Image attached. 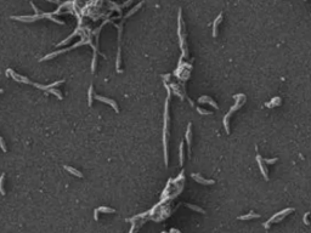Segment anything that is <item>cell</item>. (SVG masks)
<instances>
[{
    "instance_id": "obj_1",
    "label": "cell",
    "mask_w": 311,
    "mask_h": 233,
    "mask_svg": "<svg viewBox=\"0 0 311 233\" xmlns=\"http://www.w3.org/2000/svg\"><path fill=\"white\" fill-rule=\"evenodd\" d=\"M96 97V100L99 101H102V102H106V103H108V104H111L112 107L114 108V111L118 112V106H117V103H116V101L113 100H110V99H106V97H102V96H99V95H96L95 96Z\"/></svg>"
},
{
    "instance_id": "obj_2",
    "label": "cell",
    "mask_w": 311,
    "mask_h": 233,
    "mask_svg": "<svg viewBox=\"0 0 311 233\" xmlns=\"http://www.w3.org/2000/svg\"><path fill=\"white\" fill-rule=\"evenodd\" d=\"M221 20H222V13H220V15L218 16V18L215 20L214 24H213V36H216V35H218V26L220 24Z\"/></svg>"
},
{
    "instance_id": "obj_3",
    "label": "cell",
    "mask_w": 311,
    "mask_h": 233,
    "mask_svg": "<svg viewBox=\"0 0 311 233\" xmlns=\"http://www.w3.org/2000/svg\"><path fill=\"white\" fill-rule=\"evenodd\" d=\"M65 169H66L67 171H69L71 174H73V175H76L77 177H83V174L79 171V170H77V169H74V167H67V165H65Z\"/></svg>"
},
{
    "instance_id": "obj_4",
    "label": "cell",
    "mask_w": 311,
    "mask_h": 233,
    "mask_svg": "<svg viewBox=\"0 0 311 233\" xmlns=\"http://www.w3.org/2000/svg\"><path fill=\"white\" fill-rule=\"evenodd\" d=\"M252 217H260V215L249 212V215H247V216H239L238 219H239V220H249V219H252Z\"/></svg>"
},
{
    "instance_id": "obj_5",
    "label": "cell",
    "mask_w": 311,
    "mask_h": 233,
    "mask_svg": "<svg viewBox=\"0 0 311 233\" xmlns=\"http://www.w3.org/2000/svg\"><path fill=\"white\" fill-rule=\"evenodd\" d=\"M192 177L196 178V180H197L198 182H200V183H213V182H214V181H207V180H203V178L198 177L197 174H192Z\"/></svg>"
},
{
    "instance_id": "obj_6",
    "label": "cell",
    "mask_w": 311,
    "mask_h": 233,
    "mask_svg": "<svg viewBox=\"0 0 311 233\" xmlns=\"http://www.w3.org/2000/svg\"><path fill=\"white\" fill-rule=\"evenodd\" d=\"M200 102H209V103H211L215 108H218V107H216V103H215V102H213L210 99H208V96H203L202 99H200Z\"/></svg>"
},
{
    "instance_id": "obj_7",
    "label": "cell",
    "mask_w": 311,
    "mask_h": 233,
    "mask_svg": "<svg viewBox=\"0 0 311 233\" xmlns=\"http://www.w3.org/2000/svg\"><path fill=\"white\" fill-rule=\"evenodd\" d=\"M49 91L51 92V94H54V95H56L60 100H62V95H61V92L58 91V90H55V89H49Z\"/></svg>"
},
{
    "instance_id": "obj_8",
    "label": "cell",
    "mask_w": 311,
    "mask_h": 233,
    "mask_svg": "<svg viewBox=\"0 0 311 233\" xmlns=\"http://www.w3.org/2000/svg\"><path fill=\"white\" fill-rule=\"evenodd\" d=\"M99 211H102V212H114L113 209L111 208H106V206H103V208H100V209H97Z\"/></svg>"
},
{
    "instance_id": "obj_9",
    "label": "cell",
    "mask_w": 311,
    "mask_h": 233,
    "mask_svg": "<svg viewBox=\"0 0 311 233\" xmlns=\"http://www.w3.org/2000/svg\"><path fill=\"white\" fill-rule=\"evenodd\" d=\"M4 177H5V175H2V176L0 177V192H1V194H5V191L2 188V181H4Z\"/></svg>"
},
{
    "instance_id": "obj_10",
    "label": "cell",
    "mask_w": 311,
    "mask_h": 233,
    "mask_svg": "<svg viewBox=\"0 0 311 233\" xmlns=\"http://www.w3.org/2000/svg\"><path fill=\"white\" fill-rule=\"evenodd\" d=\"M182 146H184V143H180V164H182V162H184V155H182Z\"/></svg>"
},
{
    "instance_id": "obj_11",
    "label": "cell",
    "mask_w": 311,
    "mask_h": 233,
    "mask_svg": "<svg viewBox=\"0 0 311 233\" xmlns=\"http://www.w3.org/2000/svg\"><path fill=\"white\" fill-rule=\"evenodd\" d=\"M187 206H190L191 209H193V210H197V211H200V212H203V210L200 209V208H197V206H193V205H190V204H187Z\"/></svg>"
},
{
    "instance_id": "obj_12",
    "label": "cell",
    "mask_w": 311,
    "mask_h": 233,
    "mask_svg": "<svg viewBox=\"0 0 311 233\" xmlns=\"http://www.w3.org/2000/svg\"><path fill=\"white\" fill-rule=\"evenodd\" d=\"M91 92H92V85L90 86L89 90V106H91Z\"/></svg>"
},
{
    "instance_id": "obj_13",
    "label": "cell",
    "mask_w": 311,
    "mask_h": 233,
    "mask_svg": "<svg viewBox=\"0 0 311 233\" xmlns=\"http://www.w3.org/2000/svg\"><path fill=\"white\" fill-rule=\"evenodd\" d=\"M47 1H50V2H55V4H57V5H60V6L62 5V2H61L60 0H47Z\"/></svg>"
},
{
    "instance_id": "obj_14",
    "label": "cell",
    "mask_w": 311,
    "mask_h": 233,
    "mask_svg": "<svg viewBox=\"0 0 311 233\" xmlns=\"http://www.w3.org/2000/svg\"><path fill=\"white\" fill-rule=\"evenodd\" d=\"M198 112H200V113H202V114H210V112L204 111V109H200V108H198Z\"/></svg>"
},
{
    "instance_id": "obj_15",
    "label": "cell",
    "mask_w": 311,
    "mask_h": 233,
    "mask_svg": "<svg viewBox=\"0 0 311 233\" xmlns=\"http://www.w3.org/2000/svg\"><path fill=\"white\" fill-rule=\"evenodd\" d=\"M1 92H2V90H1V89H0V94H1Z\"/></svg>"
}]
</instances>
